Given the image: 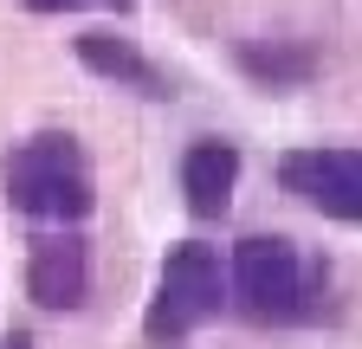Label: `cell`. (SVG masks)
Wrapping results in <instances>:
<instances>
[{
  "label": "cell",
  "instance_id": "7a4b0ae2",
  "mask_svg": "<svg viewBox=\"0 0 362 349\" xmlns=\"http://www.w3.org/2000/svg\"><path fill=\"white\" fill-rule=\"evenodd\" d=\"M0 188H7L13 213H26V220L78 227L98 207V168H90V155L71 129H33L0 162Z\"/></svg>",
  "mask_w": 362,
  "mask_h": 349
},
{
  "label": "cell",
  "instance_id": "3957f363",
  "mask_svg": "<svg viewBox=\"0 0 362 349\" xmlns=\"http://www.w3.org/2000/svg\"><path fill=\"white\" fill-rule=\"evenodd\" d=\"M220 311H233V272H226L220 246H207V239L168 246V259L156 266V291L143 304V336L156 349H181Z\"/></svg>",
  "mask_w": 362,
  "mask_h": 349
},
{
  "label": "cell",
  "instance_id": "30bf717a",
  "mask_svg": "<svg viewBox=\"0 0 362 349\" xmlns=\"http://www.w3.org/2000/svg\"><path fill=\"white\" fill-rule=\"evenodd\" d=\"M0 349H39V343H33L26 330H7V336H0Z\"/></svg>",
  "mask_w": 362,
  "mask_h": 349
},
{
  "label": "cell",
  "instance_id": "8992f818",
  "mask_svg": "<svg viewBox=\"0 0 362 349\" xmlns=\"http://www.w3.org/2000/svg\"><path fill=\"white\" fill-rule=\"evenodd\" d=\"M71 52H78V65L90 71V78H104V84H117V91H136V97H156V104H168L175 97V78L136 46V39H123V32H104V26H90V32H78L71 39Z\"/></svg>",
  "mask_w": 362,
  "mask_h": 349
},
{
  "label": "cell",
  "instance_id": "5b68a950",
  "mask_svg": "<svg viewBox=\"0 0 362 349\" xmlns=\"http://www.w3.org/2000/svg\"><path fill=\"white\" fill-rule=\"evenodd\" d=\"M26 297L39 311H78L90 297V246L78 227H45L26 246Z\"/></svg>",
  "mask_w": 362,
  "mask_h": 349
},
{
  "label": "cell",
  "instance_id": "6da1fadb",
  "mask_svg": "<svg viewBox=\"0 0 362 349\" xmlns=\"http://www.w3.org/2000/svg\"><path fill=\"white\" fill-rule=\"evenodd\" d=\"M226 272H233V311L259 330H304L324 317L330 266L285 233H246L226 252Z\"/></svg>",
  "mask_w": 362,
  "mask_h": 349
},
{
  "label": "cell",
  "instance_id": "9c48e42d",
  "mask_svg": "<svg viewBox=\"0 0 362 349\" xmlns=\"http://www.w3.org/2000/svg\"><path fill=\"white\" fill-rule=\"evenodd\" d=\"M33 13H84V7H104V13H129L136 0H26Z\"/></svg>",
  "mask_w": 362,
  "mask_h": 349
},
{
  "label": "cell",
  "instance_id": "52a82bcc",
  "mask_svg": "<svg viewBox=\"0 0 362 349\" xmlns=\"http://www.w3.org/2000/svg\"><path fill=\"white\" fill-rule=\"evenodd\" d=\"M240 194V143L226 136H194L181 149V201L194 220H226V207Z\"/></svg>",
  "mask_w": 362,
  "mask_h": 349
},
{
  "label": "cell",
  "instance_id": "ba28073f",
  "mask_svg": "<svg viewBox=\"0 0 362 349\" xmlns=\"http://www.w3.org/2000/svg\"><path fill=\"white\" fill-rule=\"evenodd\" d=\"M317 46L310 39H246L240 46V71L252 84H265V91H304V84L317 78Z\"/></svg>",
  "mask_w": 362,
  "mask_h": 349
},
{
  "label": "cell",
  "instance_id": "277c9868",
  "mask_svg": "<svg viewBox=\"0 0 362 349\" xmlns=\"http://www.w3.org/2000/svg\"><path fill=\"white\" fill-rule=\"evenodd\" d=\"M279 188L310 213L343 227H362V149L349 143H304L279 155Z\"/></svg>",
  "mask_w": 362,
  "mask_h": 349
}]
</instances>
